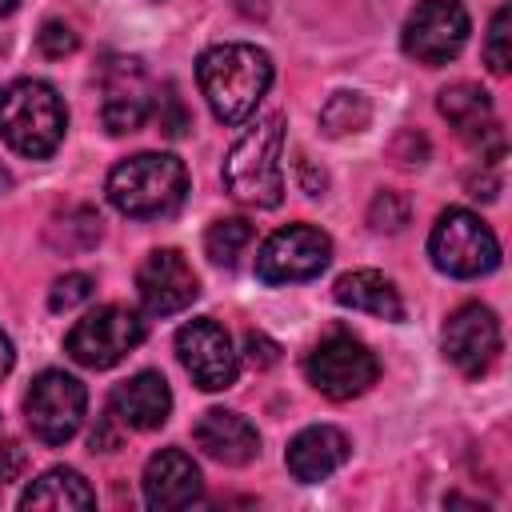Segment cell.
<instances>
[{
    "instance_id": "cell-27",
    "label": "cell",
    "mask_w": 512,
    "mask_h": 512,
    "mask_svg": "<svg viewBox=\"0 0 512 512\" xmlns=\"http://www.w3.org/2000/svg\"><path fill=\"white\" fill-rule=\"evenodd\" d=\"M408 200L400 192H376L368 204V224L372 232H400L408 224Z\"/></svg>"
},
{
    "instance_id": "cell-28",
    "label": "cell",
    "mask_w": 512,
    "mask_h": 512,
    "mask_svg": "<svg viewBox=\"0 0 512 512\" xmlns=\"http://www.w3.org/2000/svg\"><path fill=\"white\" fill-rule=\"evenodd\" d=\"M88 296H92V276H84V272H64V276L48 288V308H52V312H72V308H80Z\"/></svg>"
},
{
    "instance_id": "cell-17",
    "label": "cell",
    "mask_w": 512,
    "mask_h": 512,
    "mask_svg": "<svg viewBox=\"0 0 512 512\" xmlns=\"http://www.w3.org/2000/svg\"><path fill=\"white\" fill-rule=\"evenodd\" d=\"M192 440H196V448H200L208 460L228 464V468H240V464L256 460V452H260V436H256V428L248 424V416L228 412V408H208V412L196 420Z\"/></svg>"
},
{
    "instance_id": "cell-12",
    "label": "cell",
    "mask_w": 512,
    "mask_h": 512,
    "mask_svg": "<svg viewBox=\"0 0 512 512\" xmlns=\"http://www.w3.org/2000/svg\"><path fill=\"white\" fill-rule=\"evenodd\" d=\"M176 356H180L184 372L204 392H224V388L236 384V352H232V340H228L224 324H216L212 316L188 320L176 332Z\"/></svg>"
},
{
    "instance_id": "cell-4",
    "label": "cell",
    "mask_w": 512,
    "mask_h": 512,
    "mask_svg": "<svg viewBox=\"0 0 512 512\" xmlns=\"http://www.w3.org/2000/svg\"><path fill=\"white\" fill-rule=\"evenodd\" d=\"M184 192H188V172L168 152H136V156L120 160L108 176L112 208L132 220H152V216L176 212Z\"/></svg>"
},
{
    "instance_id": "cell-3",
    "label": "cell",
    "mask_w": 512,
    "mask_h": 512,
    "mask_svg": "<svg viewBox=\"0 0 512 512\" xmlns=\"http://www.w3.org/2000/svg\"><path fill=\"white\" fill-rule=\"evenodd\" d=\"M64 128H68V108L52 84L12 80L0 92V140L12 152L28 160H44L60 148Z\"/></svg>"
},
{
    "instance_id": "cell-11",
    "label": "cell",
    "mask_w": 512,
    "mask_h": 512,
    "mask_svg": "<svg viewBox=\"0 0 512 512\" xmlns=\"http://www.w3.org/2000/svg\"><path fill=\"white\" fill-rule=\"evenodd\" d=\"M100 88H104V104H100L104 128L112 136L140 132L144 120L152 116V96H156L144 64L132 56H112L100 68Z\"/></svg>"
},
{
    "instance_id": "cell-2",
    "label": "cell",
    "mask_w": 512,
    "mask_h": 512,
    "mask_svg": "<svg viewBox=\"0 0 512 512\" xmlns=\"http://www.w3.org/2000/svg\"><path fill=\"white\" fill-rule=\"evenodd\" d=\"M280 148H284V116L272 112L256 120L224 156L220 176H224L228 196L248 208H276L284 196Z\"/></svg>"
},
{
    "instance_id": "cell-13",
    "label": "cell",
    "mask_w": 512,
    "mask_h": 512,
    "mask_svg": "<svg viewBox=\"0 0 512 512\" xmlns=\"http://www.w3.org/2000/svg\"><path fill=\"white\" fill-rule=\"evenodd\" d=\"M136 292L148 316H172L200 296V280L176 248H156L136 268Z\"/></svg>"
},
{
    "instance_id": "cell-24",
    "label": "cell",
    "mask_w": 512,
    "mask_h": 512,
    "mask_svg": "<svg viewBox=\"0 0 512 512\" xmlns=\"http://www.w3.org/2000/svg\"><path fill=\"white\" fill-rule=\"evenodd\" d=\"M248 244H252V224H248L244 216H224V220L208 224V232H204V252H208V260H212V264H224V268H232V264L244 256Z\"/></svg>"
},
{
    "instance_id": "cell-30",
    "label": "cell",
    "mask_w": 512,
    "mask_h": 512,
    "mask_svg": "<svg viewBox=\"0 0 512 512\" xmlns=\"http://www.w3.org/2000/svg\"><path fill=\"white\" fill-rule=\"evenodd\" d=\"M244 360H248L256 372H264V368H272V364L280 360V344H276L272 336H264V332H248V336H244Z\"/></svg>"
},
{
    "instance_id": "cell-9",
    "label": "cell",
    "mask_w": 512,
    "mask_h": 512,
    "mask_svg": "<svg viewBox=\"0 0 512 512\" xmlns=\"http://www.w3.org/2000/svg\"><path fill=\"white\" fill-rule=\"evenodd\" d=\"M464 40H468V12L460 0H420L408 12L404 32H400L404 52L428 68L456 60Z\"/></svg>"
},
{
    "instance_id": "cell-14",
    "label": "cell",
    "mask_w": 512,
    "mask_h": 512,
    "mask_svg": "<svg viewBox=\"0 0 512 512\" xmlns=\"http://www.w3.org/2000/svg\"><path fill=\"white\" fill-rule=\"evenodd\" d=\"M500 352V320L484 304H460L444 324V356L464 376H484Z\"/></svg>"
},
{
    "instance_id": "cell-21",
    "label": "cell",
    "mask_w": 512,
    "mask_h": 512,
    "mask_svg": "<svg viewBox=\"0 0 512 512\" xmlns=\"http://www.w3.org/2000/svg\"><path fill=\"white\" fill-rule=\"evenodd\" d=\"M100 236H104L100 212L88 208V204H68L64 212H56V216L44 224L48 248H52V252H64V256H76V252L96 248Z\"/></svg>"
},
{
    "instance_id": "cell-36",
    "label": "cell",
    "mask_w": 512,
    "mask_h": 512,
    "mask_svg": "<svg viewBox=\"0 0 512 512\" xmlns=\"http://www.w3.org/2000/svg\"><path fill=\"white\" fill-rule=\"evenodd\" d=\"M236 8L244 16H268V0H236Z\"/></svg>"
},
{
    "instance_id": "cell-22",
    "label": "cell",
    "mask_w": 512,
    "mask_h": 512,
    "mask_svg": "<svg viewBox=\"0 0 512 512\" xmlns=\"http://www.w3.org/2000/svg\"><path fill=\"white\" fill-rule=\"evenodd\" d=\"M436 108H440V116H444L464 140H472L476 128H484L488 120H496V116H492V100H488V92H484L480 84H468V80L448 84V88L440 92Z\"/></svg>"
},
{
    "instance_id": "cell-34",
    "label": "cell",
    "mask_w": 512,
    "mask_h": 512,
    "mask_svg": "<svg viewBox=\"0 0 512 512\" xmlns=\"http://www.w3.org/2000/svg\"><path fill=\"white\" fill-rule=\"evenodd\" d=\"M96 448H100V452H112V448H116V432L108 428V420L92 432V452H96Z\"/></svg>"
},
{
    "instance_id": "cell-38",
    "label": "cell",
    "mask_w": 512,
    "mask_h": 512,
    "mask_svg": "<svg viewBox=\"0 0 512 512\" xmlns=\"http://www.w3.org/2000/svg\"><path fill=\"white\" fill-rule=\"evenodd\" d=\"M12 8H16V0H0V16H8Z\"/></svg>"
},
{
    "instance_id": "cell-7",
    "label": "cell",
    "mask_w": 512,
    "mask_h": 512,
    "mask_svg": "<svg viewBox=\"0 0 512 512\" xmlns=\"http://www.w3.org/2000/svg\"><path fill=\"white\" fill-rule=\"evenodd\" d=\"M304 372H308V384L320 396H328V400H352V396H360V392H368L376 384L380 364H376V356H372L368 344H360L356 336L336 332V336L320 340L308 352Z\"/></svg>"
},
{
    "instance_id": "cell-8",
    "label": "cell",
    "mask_w": 512,
    "mask_h": 512,
    "mask_svg": "<svg viewBox=\"0 0 512 512\" xmlns=\"http://www.w3.org/2000/svg\"><path fill=\"white\" fill-rule=\"evenodd\" d=\"M84 408H88V392L76 376L68 372H40L24 396V416H28V428L40 444H68L76 432H80V420H84Z\"/></svg>"
},
{
    "instance_id": "cell-1",
    "label": "cell",
    "mask_w": 512,
    "mask_h": 512,
    "mask_svg": "<svg viewBox=\"0 0 512 512\" xmlns=\"http://www.w3.org/2000/svg\"><path fill=\"white\" fill-rule=\"evenodd\" d=\"M200 92L220 124H240L256 112L272 84V60L256 44H216L196 64Z\"/></svg>"
},
{
    "instance_id": "cell-26",
    "label": "cell",
    "mask_w": 512,
    "mask_h": 512,
    "mask_svg": "<svg viewBox=\"0 0 512 512\" xmlns=\"http://www.w3.org/2000/svg\"><path fill=\"white\" fill-rule=\"evenodd\" d=\"M152 112H156V124H160V132H164L168 140H180V136L188 132V124H192V116H188V108H184L176 84L156 88V96H152Z\"/></svg>"
},
{
    "instance_id": "cell-32",
    "label": "cell",
    "mask_w": 512,
    "mask_h": 512,
    "mask_svg": "<svg viewBox=\"0 0 512 512\" xmlns=\"http://www.w3.org/2000/svg\"><path fill=\"white\" fill-rule=\"evenodd\" d=\"M392 156H396L400 164H424V156H428V140L416 136V132H400L396 144H392Z\"/></svg>"
},
{
    "instance_id": "cell-37",
    "label": "cell",
    "mask_w": 512,
    "mask_h": 512,
    "mask_svg": "<svg viewBox=\"0 0 512 512\" xmlns=\"http://www.w3.org/2000/svg\"><path fill=\"white\" fill-rule=\"evenodd\" d=\"M8 188H12V172L0 164V192H8Z\"/></svg>"
},
{
    "instance_id": "cell-15",
    "label": "cell",
    "mask_w": 512,
    "mask_h": 512,
    "mask_svg": "<svg viewBox=\"0 0 512 512\" xmlns=\"http://www.w3.org/2000/svg\"><path fill=\"white\" fill-rule=\"evenodd\" d=\"M204 492V476L184 448H160L144 464V504L156 512H176L196 504Z\"/></svg>"
},
{
    "instance_id": "cell-29",
    "label": "cell",
    "mask_w": 512,
    "mask_h": 512,
    "mask_svg": "<svg viewBox=\"0 0 512 512\" xmlns=\"http://www.w3.org/2000/svg\"><path fill=\"white\" fill-rule=\"evenodd\" d=\"M36 40H40V52H44V56H52V60H60V56L76 52V44H80V40H76V32H72L64 20H48V24L40 28V36H36Z\"/></svg>"
},
{
    "instance_id": "cell-33",
    "label": "cell",
    "mask_w": 512,
    "mask_h": 512,
    "mask_svg": "<svg viewBox=\"0 0 512 512\" xmlns=\"http://www.w3.org/2000/svg\"><path fill=\"white\" fill-rule=\"evenodd\" d=\"M468 188H472V196L496 200V192H500V180H496L492 172H484V176H472V180H468Z\"/></svg>"
},
{
    "instance_id": "cell-19",
    "label": "cell",
    "mask_w": 512,
    "mask_h": 512,
    "mask_svg": "<svg viewBox=\"0 0 512 512\" xmlns=\"http://www.w3.org/2000/svg\"><path fill=\"white\" fill-rule=\"evenodd\" d=\"M332 296L344 308H356V312H368V316H380V320H404L400 292H396V284L384 272H372V268L344 272L332 284Z\"/></svg>"
},
{
    "instance_id": "cell-20",
    "label": "cell",
    "mask_w": 512,
    "mask_h": 512,
    "mask_svg": "<svg viewBox=\"0 0 512 512\" xmlns=\"http://www.w3.org/2000/svg\"><path fill=\"white\" fill-rule=\"evenodd\" d=\"M96 504V492L88 488V480L76 472V468H48L40 480H32L20 496V508H92Z\"/></svg>"
},
{
    "instance_id": "cell-25",
    "label": "cell",
    "mask_w": 512,
    "mask_h": 512,
    "mask_svg": "<svg viewBox=\"0 0 512 512\" xmlns=\"http://www.w3.org/2000/svg\"><path fill=\"white\" fill-rule=\"evenodd\" d=\"M484 64L496 76H508L512 68V8H496L492 24H488V40H484Z\"/></svg>"
},
{
    "instance_id": "cell-35",
    "label": "cell",
    "mask_w": 512,
    "mask_h": 512,
    "mask_svg": "<svg viewBox=\"0 0 512 512\" xmlns=\"http://www.w3.org/2000/svg\"><path fill=\"white\" fill-rule=\"evenodd\" d=\"M12 360H16V356H12V340L0 332V380L12 372Z\"/></svg>"
},
{
    "instance_id": "cell-16",
    "label": "cell",
    "mask_w": 512,
    "mask_h": 512,
    "mask_svg": "<svg viewBox=\"0 0 512 512\" xmlns=\"http://www.w3.org/2000/svg\"><path fill=\"white\" fill-rule=\"evenodd\" d=\"M108 412H112V420H120L124 428H136V432L160 428L172 412L168 380L160 372H136V376L120 380L108 396Z\"/></svg>"
},
{
    "instance_id": "cell-18",
    "label": "cell",
    "mask_w": 512,
    "mask_h": 512,
    "mask_svg": "<svg viewBox=\"0 0 512 512\" xmlns=\"http://www.w3.org/2000/svg\"><path fill=\"white\" fill-rule=\"evenodd\" d=\"M348 436L332 424H312L304 432H296L288 440V452H284V464L288 472L300 480V484H320L328 480L344 460H348Z\"/></svg>"
},
{
    "instance_id": "cell-10",
    "label": "cell",
    "mask_w": 512,
    "mask_h": 512,
    "mask_svg": "<svg viewBox=\"0 0 512 512\" xmlns=\"http://www.w3.org/2000/svg\"><path fill=\"white\" fill-rule=\"evenodd\" d=\"M332 260V240L312 228V224H288L280 232H272L260 252H256V276L264 284H296V280H312L328 268Z\"/></svg>"
},
{
    "instance_id": "cell-6",
    "label": "cell",
    "mask_w": 512,
    "mask_h": 512,
    "mask_svg": "<svg viewBox=\"0 0 512 512\" xmlns=\"http://www.w3.org/2000/svg\"><path fill=\"white\" fill-rule=\"evenodd\" d=\"M144 340V320L124 308V304H100L96 312H88L84 320L72 324V332L64 336V352L80 364V368H112L120 364L136 344Z\"/></svg>"
},
{
    "instance_id": "cell-31",
    "label": "cell",
    "mask_w": 512,
    "mask_h": 512,
    "mask_svg": "<svg viewBox=\"0 0 512 512\" xmlns=\"http://www.w3.org/2000/svg\"><path fill=\"white\" fill-rule=\"evenodd\" d=\"M24 464H28V452H24L16 440H4V444H0V484L20 480Z\"/></svg>"
},
{
    "instance_id": "cell-23",
    "label": "cell",
    "mask_w": 512,
    "mask_h": 512,
    "mask_svg": "<svg viewBox=\"0 0 512 512\" xmlns=\"http://www.w3.org/2000/svg\"><path fill=\"white\" fill-rule=\"evenodd\" d=\"M372 120V104L364 92H336L328 96V104L320 108V128L324 136H348V132H364Z\"/></svg>"
},
{
    "instance_id": "cell-5",
    "label": "cell",
    "mask_w": 512,
    "mask_h": 512,
    "mask_svg": "<svg viewBox=\"0 0 512 512\" xmlns=\"http://www.w3.org/2000/svg\"><path fill=\"white\" fill-rule=\"evenodd\" d=\"M428 256L440 272L456 276V280H472L484 276L500 264V244L492 236V228L468 212V208H444L432 224L428 236Z\"/></svg>"
}]
</instances>
